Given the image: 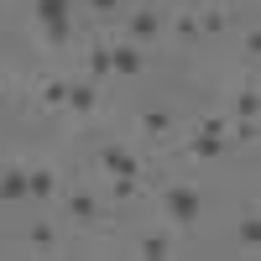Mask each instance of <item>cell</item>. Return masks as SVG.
<instances>
[{
    "instance_id": "2",
    "label": "cell",
    "mask_w": 261,
    "mask_h": 261,
    "mask_svg": "<svg viewBox=\"0 0 261 261\" xmlns=\"http://www.w3.org/2000/svg\"><path fill=\"white\" fill-rule=\"evenodd\" d=\"M162 37V16L151 11V6H136L125 16V42H136V47H146V42H157Z\"/></svg>"
},
{
    "instance_id": "6",
    "label": "cell",
    "mask_w": 261,
    "mask_h": 261,
    "mask_svg": "<svg viewBox=\"0 0 261 261\" xmlns=\"http://www.w3.org/2000/svg\"><path fill=\"white\" fill-rule=\"evenodd\" d=\"M136 125H141V136H151V141H167L172 130H178V115L157 105V110H141V120H136Z\"/></svg>"
},
{
    "instance_id": "3",
    "label": "cell",
    "mask_w": 261,
    "mask_h": 261,
    "mask_svg": "<svg viewBox=\"0 0 261 261\" xmlns=\"http://www.w3.org/2000/svg\"><path fill=\"white\" fill-rule=\"evenodd\" d=\"M99 167L105 172H110V178H136V172H141V157H136V151H130V146H99Z\"/></svg>"
},
{
    "instance_id": "17",
    "label": "cell",
    "mask_w": 261,
    "mask_h": 261,
    "mask_svg": "<svg viewBox=\"0 0 261 261\" xmlns=\"http://www.w3.org/2000/svg\"><path fill=\"white\" fill-rule=\"evenodd\" d=\"M188 151H193V157H199V162H209V157H220V136H209V130H199V136L188 141Z\"/></svg>"
},
{
    "instance_id": "13",
    "label": "cell",
    "mask_w": 261,
    "mask_h": 261,
    "mask_svg": "<svg viewBox=\"0 0 261 261\" xmlns=\"http://www.w3.org/2000/svg\"><path fill=\"white\" fill-rule=\"evenodd\" d=\"M225 27H230V11H225V6H204V11H199V32H204V37H220Z\"/></svg>"
},
{
    "instance_id": "10",
    "label": "cell",
    "mask_w": 261,
    "mask_h": 261,
    "mask_svg": "<svg viewBox=\"0 0 261 261\" xmlns=\"http://www.w3.org/2000/svg\"><path fill=\"white\" fill-rule=\"evenodd\" d=\"M94 105H99V94H94V79H79V84H68V110H79V115H94Z\"/></svg>"
},
{
    "instance_id": "15",
    "label": "cell",
    "mask_w": 261,
    "mask_h": 261,
    "mask_svg": "<svg viewBox=\"0 0 261 261\" xmlns=\"http://www.w3.org/2000/svg\"><path fill=\"white\" fill-rule=\"evenodd\" d=\"M68 37H73L68 16H63V21H42V42H47V47H68Z\"/></svg>"
},
{
    "instance_id": "9",
    "label": "cell",
    "mask_w": 261,
    "mask_h": 261,
    "mask_svg": "<svg viewBox=\"0 0 261 261\" xmlns=\"http://www.w3.org/2000/svg\"><path fill=\"white\" fill-rule=\"evenodd\" d=\"M37 99L47 105V110L68 105V79H58V73H42V79H37Z\"/></svg>"
},
{
    "instance_id": "12",
    "label": "cell",
    "mask_w": 261,
    "mask_h": 261,
    "mask_svg": "<svg viewBox=\"0 0 261 261\" xmlns=\"http://www.w3.org/2000/svg\"><path fill=\"white\" fill-rule=\"evenodd\" d=\"M89 79H94V84L115 79V73H110V42H89Z\"/></svg>"
},
{
    "instance_id": "4",
    "label": "cell",
    "mask_w": 261,
    "mask_h": 261,
    "mask_svg": "<svg viewBox=\"0 0 261 261\" xmlns=\"http://www.w3.org/2000/svg\"><path fill=\"white\" fill-rule=\"evenodd\" d=\"M146 68V63H141V47H136V42H110V73H120V79H136Z\"/></svg>"
},
{
    "instance_id": "16",
    "label": "cell",
    "mask_w": 261,
    "mask_h": 261,
    "mask_svg": "<svg viewBox=\"0 0 261 261\" xmlns=\"http://www.w3.org/2000/svg\"><path fill=\"white\" fill-rule=\"evenodd\" d=\"M32 11H37V27H42V21H63L73 11V0H32Z\"/></svg>"
},
{
    "instance_id": "5",
    "label": "cell",
    "mask_w": 261,
    "mask_h": 261,
    "mask_svg": "<svg viewBox=\"0 0 261 261\" xmlns=\"http://www.w3.org/2000/svg\"><path fill=\"white\" fill-rule=\"evenodd\" d=\"M58 193V172L47 167V162H32L27 167V199H37V204H47Z\"/></svg>"
},
{
    "instance_id": "19",
    "label": "cell",
    "mask_w": 261,
    "mask_h": 261,
    "mask_svg": "<svg viewBox=\"0 0 261 261\" xmlns=\"http://www.w3.org/2000/svg\"><path fill=\"white\" fill-rule=\"evenodd\" d=\"M256 115H261V105H256V84H251V89L235 94V120H256Z\"/></svg>"
},
{
    "instance_id": "1",
    "label": "cell",
    "mask_w": 261,
    "mask_h": 261,
    "mask_svg": "<svg viewBox=\"0 0 261 261\" xmlns=\"http://www.w3.org/2000/svg\"><path fill=\"white\" fill-rule=\"evenodd\" d=\"M162 209H167V220L193 225V220H199V209H204V193L193 188V183H172V188L162 193Z\"/></svg>"
},
{
    "instance_id": "20",
    "label": "cell",
    "mask_w": 261,
    "mask_h": 261,
    "mask_svg": "<svg viewBox=\"0 0 261 261\" xmlns=\"http://www.w3.org/2000/svg\"><path fill=\"white\" fill-rule=\"evenodd\" d=\"M235 235H241V246H246V251H256V246H261V220H256V214H246Z\"/></svg>"
},
{
    "instance_id": "23",
    "label": "cell",
    "mask_w": 261,
    "mask_h": 261,
    "mask_svg": "<svg viewBox=\"0 0 261 261\" xmlns=\"http://www.w3.org/2000/svg\"><path fill=\"white\" fill-rule=\"evenodd\" d=\"M110 193H115V199L125 204V199H130V193H136V183H130V178H115V188H110Z\"/></svg>"
},
{
    "instance_id": "14",
    "label": "cell",
    "mask_w": 261,
    "mask_h": 261,
    "mask_svg": "<svg viewBox=\"0 0 261 261\" xmlns=\"http://www.w3.org/2000/svg\"><path fill=\"white\" fill-rule=\"evenodd\" d=\"M27 246H37V251H53V246H58V230H53L47 220H32V225H27Z\"/></svg>"
},
{
    "instance_id": "11",
    "label": "cell",
    "mask_w": 261,
    "mask_h": 261,
    "mask_svg": "<svg viewBox=\"0 0 261 261\" xmlns=\"http://www.w3.org/2000/svg\"><path fill=\"white\" fill-rule=\"evenodd\" d=\"M167 251H172V235L167 230H146L141 241H136V256H146V261H162Z\"/></svg>"
},
{
    "instance_id": "7",
    "label": "cell",
    "mask_w": 261,
    "mask_h": 261,
    "mask_svg": "<svg viewBox=\"0 0 261 261\" xmlns=\"http://www.w3.org/2000/svg\"><path fill=\"white\" fill-rule=\"evenodd\" d=\"M0 204H27V167L21 162H6V172H0Z\"/></svg>"
},
{
    "instance_id": "8",
    "label": "cell",
    "mask_w": 261,
    "mask_h": 261,
    "mask_svg": "<svg viewBox=\"0 0 261 261\" xmlns=\"http://www.w3.org/2000/svg\"><path fill=\"white\" fill-rule=\"evenodd\" d=\"M63 209H68V220H73V225H94L99 199H94L89 188H79V193H68V199H63Z\"/></svg>"
},
{
    "instance_id": "18",
    "label": "cell",
    "mask_w": 261,
    "mask_h": 261,
    "mask_svg": "<svg viewBox=\"0 0 261 261\" xmlns=\"http://www.w3.org/2000/svg\"><path fill=\"white\" fill-rule=\"evenodd\" d=\"M172 37H178V42H204L199 16H172Z\"/></svg>"
},
{
    "instance_id": "22",
    "label": "cell",
    "mask_w": 261,
    "mask_h": 261,
    "mask_svg": "<svg viewBox=\"0 0 261 261\" xmlns=\"http://www.w3.org/2000/svg\"><path fill=\"white\" fill-rule=\"evenodd\" d=\"M235 125V136H241V141H256V120H230Z\"/></svg>"
},
{
    "instance_id": "21",
    "label": "cell",
    "mask_w": 261,
    "mask_h": 261,
    "mask_svg": "<svg viewBox=\"0 0 261 261\" xmlns=\"http://www.w3.org/2000/svg\"><path fill=\"white\" fill-rule=\"evenodd\" d=\"M89 11H94V16H115L120 0H89Z\"/></svg>"
},
{
    "instance_id": "25",
    "label": "cell",
    "mask_w": 261,
    "mask_h": 261,
    "mask_svg": "<svg viewBox=\"0 0 261 261\" xmlns=\"http://www.w3.org/2000/svg\"><path fill=\"white\" fill-rule=\"evenodd\" d=\"M0 172H6V157H0Z\"/></svg>"
},
{
    "instance_id": "24",
    "label": "cell",
    "mask_w": 261,
    "mask_h": 261,
    "mask_svg": "<svg viewBox=\"0 0 261 261\" xmlns=\"http://www.w3.org/2000/svg\"><path fill=\"white\" fill-rule=\"evenodd\" d=\"M0 110H6V94H0Z\"/></svg>"
}]
</instances>
